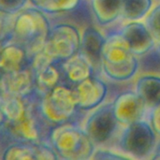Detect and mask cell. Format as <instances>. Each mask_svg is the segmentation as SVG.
<instances>
[{
    "instance_id": "cell-5",
    "label": "cell",
    "mask_w": 160,
    "mask_h": 160,
    "mask_svg": "<svg viewBox=\"0 0 160 160\" xmlns=\"http://www.w3.org/2000/svg\"><path fill=\"white\" fill-rule=\"evenodd\" d=\"M42 117L52 127L72 121L79 111L72 87L60 82L38 102Z\"/></svg>"
},
{
    "instance_id": "cell-14",
    "label": "cell",
    "mask_w": 160,
    "mask_h": 160,
    "mask_svg": "<svg viewBox=\"0 0 160 160\" xmlns=\"http://www.w3.org/2000/svg\"><path fill=\"white\" fill-rule=\"evenodd\" d=\"M123 0H89L91 13L97 23L107 26L120 19Z\"/></svg>"
},
{
    "instance_id": "cell-15",
    "label": "cell",
    "mask_w": 160,
    "mask_h": 160,
    "mask_svg": "<svg viewBox=\"0 0 160 160\" xmlns=\"http://www.w3.org/2000/svg\"><path fill=\"white\" fill-rule=\"evenodd\" d=\"M155 6V0H123L120 19L124 22L145 20Z\"/></svg>"
},
{
    "instance_id": "cell-3",
    "label": "cell",
    "mask_w": 160,
    "mask_h": 160,
    "mask_svg": "<svg viewBox=\"0 0 160 160\" xmlns=\"http://www.w3.org/2000/svg\"><path fill=\"white\" fill-rule=\"evenodd\" d=\"M52 25L47 14L38 8H31L20 12L15 20L12 40L21 46L32 59L39 52L50 35Z\"/></svg>"
},
{
    "instance_id": "cell-8",
    "label": "cell",
    "mask_w": 160,
    "mask_h": 160,
    "mask_svg": "<svg viewBox=\"0 0 160 160\" xmlns=\"http://www.w3.org/2000/svg\"><path fill=\"white\" fill-rule=\"evenodd\" d=\"M79 111L86 112L105 102L109 88L108 84L98 76H92L72 87Z\"/></svg>"
},
{
    "instance_id": "cell-11",
    "label": "cell",
    "mask_w": 160,
    "mask_h": 160,
    "mask_svg": "<svg viewBox=\"0 0 160 160\" xmlns=\"http://www.w3.org/2000/svg\"><path fill=\"white\" fill-rule=\"evenodd\" d=\"M58 65L62 75L61 82L70 87L92 76H98L94 66L81 52L64 62H59Z\"/></svg>"
},
{
    "instance_id": "cell-6",
    "label": "cell",
    "mask_w": 160,
    "mask_h": 160,
    "mask_svg": "<svg viewBox=\"0 0 160 160\" xmlns=\"http://www.w3.org/2000/svg\"><path fill=\"white\" fill-rule=\"evenodd\" d=\"M82 32L68 22L52 26L48 39L41 50L54 62H64L80 52Z\"/></svg>"
},
{
    "instance_id": "cell-19",
    "label": "cell",
    "mask_w": 160,
    "mask_h": 160,
    "mask_svg": "<svg viewBox=\"0 0 160 160\" xmlns=\"http://www.w3.org/2000/svg\"><path fill=\"white\" fill-rule=\"evenodd\" d=\"M29 0H0V10L15 14L22 10Z\"/></svg>"
},
{
    "instance_id": "cell-16",
    "label": "cell",
    "mask_w": 160,
    "mask_h": 160,
    "mask_svg": "<svg viewBox=\"0 0 160 160\" xmlns=\"http://www.w3.org/2000/svg\"><path fill=\"white\" fill-rule=\"evenodd\" d=\"M82 0H45L38 6L46 14L55 15L72 12L82 6Z\"/></svg>"
},
{
    "instance_id": "cell-4",
    "label": "cell",
    "mask_w": 160,
    "mask_h": 160,
    "mask_svg": "<svg viewBox=\"0 0 160 160\" xmlns=\"http://www.w3.org/2000/svg\"><path fill=\"white\" fill-rule=\"evenodd\" d=\"M159 137L150 122L142 119L123 127L116 140L114 150L129 158H151L158 145Z\"/></svg>"
},
{
    "instance_id": "cell-1",
    "label": "cell",
    "mask_w": 160,
    "mask_h": 160,
    "mask_svg": "<svg viewBox=\"0 0 160 160\" xmlns=\"http://www.w3.org/2000/svg\"><path fill=\"white\" fill-rule=\"evenodd\" d=\"M140 70V58L119 31L106 35L101 51V72L109 80L125 82L132 80Z\"/></svg>"
},
{
    "instance_id": "cell-13",
    "label": "cell",
    "mask_w": 160,
    "mask_h": 160,
    "mask_svg": "<svg viewBox=\"0 0 160 160\" xmlns=\"http://www.w3.org/2000/svg\"><path fill=\"white\" fill-rule=\"evenodd\" d=\"M135 91L144 101L148 110L160 104V75L145 73L139 76L135 82Z\"/></svg>"
},
{
    "instance_id": "cell-20",
    "label": "cell",
    "mask_w": 160,
    "mask_h": 160,
    "mask_svg": "<svg viewBox=\"0 0 160 160\" xmlns=\"http://www.w3.org/2000/svg\"><path fill=\"white\" fill-rule=\"evenodd\" d=\"M149 122L160 138V104L150 110Z\"/></svg>"
},
{
    "instance_id": "cell-10",
    "label": "cell",
    "mask_w": 160,
    "mask_h": 160,
    "mask_svg": "<svg viewBox=\"0 0 160 160\" xmlns=\"http://www.w3.org/2000/svg\"><path fill=\"white\" fill-rule=\"evenodd\" d=\"M127 39L132 52L139 57L156 48V40L145 22H126L118 30Z\"/></svg>"
},
{
    "instance_id": "cell-12",
    "label": "cell",
    "mask_w": 160,
    "mask_h": 160,
    "mask_svg": "<svg viewBox=\"0 0 160 160\" xmlns=\"http://www.w3.org/2000/svg\"><path fill=\"white\" fill-rule=\"evenodd\" d=\"M106 36L95 26L88 25L82 32L80 52L91 62L98 70L101 72V51Z\"/></svg>"
},
{
    "instance_id": "cell-22",
    "label": "cell",
    "mask_w": 160,
    "mask_h": 160,
    "mask_svg": "<svg viewBox=\"0 0 160 160\" xmlns=\"http://www.w3.org/2000/svg\"><path fill=\"white\" fill-rule=\"evenodd\" d=\"M35 7H38V6H39L40 4H42L45 0H29Z\"/></svg>"
},
{
    "instance_id": "cell-17",
    "label": "cell",
    "mask_w": 160,
    "mask_h": 160,
    "mask_svg": "<svg viewBox=\"0 0 160 160\" xmlns=\"http://www.w3.org/2000/svg\"><path fill=\"white\" fill-rule=\"evenodd\" d=\"M144 22L156 40L157 48L160 51V3L154 7Z\"/></svg>"
},
{
    "instance_id": "cell-18",
    "label": "cell",
    "mask_w": 160,
    "mask_h": 160,
    "mask_svg": "<svg viewBox=\"0 0 160 160\" xmlns=\"http://www.w3.org/2000/svg\"><path fill=\"white\" fill-rule=\"evenodd\" d=\"M91 159H111V160H120V159H129L128 157H127L126 155L118 152V151H113L108 148H104V147H98L96 148Z\"/></svg>"
},
{
    "instance_id": "cell-2",
    "label": "cell",
    "mask_w": 160,
    "mask_h": 160,
    "mask_svg": "<svg viewBox=\"0 0 160 160\" xmlns=\"http://www.w3.org/2000/svg\"><path fill=\"white\" fill-rule=\"evenodd\" d=\"M48 142L62 159H91L97 148L83 127L75 120L52 127Z\"/></svg>"
},
{
    "instance_id": "cell-21",
    "label": "cell",
    "mask_w": 160,
    "mask_h": 160,
    "mask_svg": "<svg viewBox=\"0 0 160 160\" xmlns=\"http://www.w3.org/2000/svg\"><path fill=\"white\" fill-rule=\"evenodd\" d=\"M150 159H160V140L158 139V145L156 147V150L154 152V154L152 155Z\"/></svg>"
},
{
    "instance_id": "cell-9",
    "label": "cell",
    "mask_w": 160,
    "mask_h": 160,
    "mask_svg": "<svg viewBox=\"0 0 160 160\" xmlns=\"http://www.w3.org/2000/svg\"><path fill=\"white\" fill-rule=\"evenodd\" d=\"M114 115L122 127L144 119L148 110L144 101L134 90L124 91L112 100Z\"/></svg>"
},
{
    "instance_id": "cell-7",
    "label": "cell",
    "mask_w": 160,
    "mask_h": 160,
    "mask_svg": "<svg viewBox=\"0 0 160 160\" xmlns=\"http://www.w3.org/2000/svg\"><path fill=\"white\" fill-rule=\"evenodd\" d=\"M120 127L122 126L114 115L112 101L104 102L91 111L83 124L86 134L96 147H103L116 140Z\"/></svg>"
}]
</instances>
